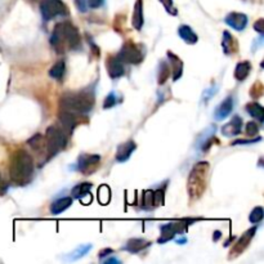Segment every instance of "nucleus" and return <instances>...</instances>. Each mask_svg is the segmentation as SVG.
<instances>
[{
	"label": "nucleus",
	"mask_w": 264,
	"mask_h": 264,
	"mask_svg": "<svg viewBox=\"0 0 264 264\" xmlns=\"http://www.w3.org/2000/svg\"><path fill=\"white\" fill-rule=\"evenodd\" d=\"M245 130H246V134L250 137L257 136L258 132H259V126H258L257 122L250 121L246 124V128H245Z\"/></svg>",
	"instance_id": "nucleus-33"
},
{
	"label": "nucleus",
	"mask_w": 264,
	"mask_h": 264,
	"mask_svg": "<svg viewBox=\"0 0 264 264\" xmlns=\"http://www.w3.org/2000/svg\"><path fill=\"white\" fill-rule=\"evenodd\" d=\"M161 4L164 5V8L167 9L168 13L173 14V16H175L177 14V11H175V8H174V4H173V0H160Z\"/></svg>",
	"instance_id": "nucleus-36"
},
{
	"label": "nucleus",
	"mask_w": 264,
	"mask_h": 264,
	"mask_svg": "<svg viewBox=\"0 0 264 264\" xmlns=\"http://www.w3.org/2000/svg\"><path fill=\"white\" fill-rule=\"evenodd\" d=\"M254 30L259 32V34H263L264 32V20L263 18L258 20V21L254 24Z\"/></svg>",
	"instance_id": "nucleus-39"
},
{
	"label": "nucleus",
	"mask_w": 264,
	"mask_h": 264,
	"mask_svg": "<svg viewBox=\"0 0 264 264\" xmlns=\"http://www.w3.org/2000/svg\"><path fill=\"white\" fill-rule=\"evenodd\" d=\"M87 1H88V8H92V9L101 8L104 4V0H87Z\"/></svg>",
	"instance_id": "nucleus-38"
},
{
	"label": "nucleus",
	"mask_w": 264,
	"mask_h": 264,
	"mask_svg": "<svg viewBox=\"0 0 264 264\" xmlns=\"http://www.w3.org/2000/svg\"><path fill=\"white\" fill-rule=\"evenodd\" d=\"M246 111L251 118L257 119L259 122L264 121V110H263V107H262V104H259L258 102L253 101V102H250V103H247Z\"/></svg>",
	"instance_id": "nucleus-23"
},
{
	"label": "nucleus",
	"mask_w": 264,
	"mask_h": 264,
	"mask_svg": "<svg viewBox=\"0 0 264 264\" xmlns=\"http://www.w3.org/2000/svg\"><path fill=\"white\" fill-rule=\"evenodd\" d=\"M101 165V156L99 155H94V153H83L79 156L76 163L77 171L85 174H92L97 170Z\"/></svg>",
	"instance_id": "nucleus-8"
},
{
	"label": "nucleus",
	"mask_w": 264,
	"mask_h": 264,
	"mask_svg": "<svg viewBox=\"0 0 264 264\" xmlns=\"http://www.w3.org/2000/svg\"><path fill=\"white\" fill-rule=\"evenodd\" d=\"M112 253H114L112 249H104V250H102L101 253L98 254V257L103 258V257H106V255H110V254H112Z\"/></svg>",
	"instance_id": "nucleus-40"
},
{
	"label": "nucleus",
	"mask_w": 264,
	"mask_h": 264,
	"mask_svg": "<svg viewBox=\"0 0 264 264\" xmlns=\"http://www.w3.org/2000/svg\"><path fill=\"white\" fill-rule=\"evenodd\" d=\"M241 132H242V120L240 116H233L232 120L222 128V134L226 137L239 136Z\"/></svg>",
	"instance_id": "nucleus-14"
},
{
	"label": "nucleus",
	"mask_w": 264,
	"mask_h": 264,
	"mask_svg": "<svg viewBox=\"0 0 264 264\" xmlns=\"http://www.w3.org/2000/svg\"><path fill=\"white\" fill-rule=\"evenodd\" d=\"M40 12L44 21H50L56 17L69 16V9L62 0H43L40 3Z\"/></svg>",
	"instance_id": "nucleus-6"
},
{
	"label": "nucleus",
	"mask_w": 264,
	"mask_h": 264,
	"mask_svg": "<svg viewBox=\"0 0 264 264\" xmlns=\"http://www.w3.org/2000/svg\"><path fill=\"white\" fill-rule=\"evenodd\" d=\"M144 22L143 18V1L142 0H137L136 5H134V13H133V27L136 30H141Z\"/></svg>",
	"instance_id": "nucleus-21"
},
{
	"label": "nucleus",
	"mask_w": 264,
	"mask_h": 264,
	"mask_svg": "<svg viewBox=\"0 0 264 264\" xmlns=\"http://www.w3.org/2000/svg\"><path fill=\"white\" fill-rule=\"evenodd\" d=\"M46 161L54 157L67 146V134L58 126L52 125L46 132Z\"/></svg>",
	"instance_id": "nucleus-5"
},
{
	"label": "nucleus",
	"mask_w": 264,
	"mask_h": 264,
	"mask_svg": "<svg viewBox=\"0 0 264 264\" xmlns=\"http://www.w3.org/2000/svg\"><path fill=\"white\" fill-rule=\"evenodd\" d=\"M263 208H262V206H257V208L250 213L249 220H250L251 223H261L262 220H263Z\"/></svg>",
	"instance_id": "nucleus-29"
},
{
	"label": "nucleus",
	"mask_w": 264,
	"mask_h": 264,
	"mask_svg": "<svg viewBox=\"0 0 264 264\" xmlns=\"http://www.w3.org/2000/svg\"><path fill=\"white\" fill-rule=\"evenodd\" d=\"M226 24L231 27H233L237 31H242L243 28L246 27L247 24V17L246 14L239 13V12H232L226 17Z\"/></svg>",
	"instance_id": "nucleus-13"
},
{
	"label": "nucleus",
	"mask_w": 264,
	"mask_h": 264,
	"mask_svg": "<svg viewBox=\"0 0 264 264\" xmlns=\"http://www.w3.org/2000/svg\"><path fill=\"white\" fill-rule=\"evenodd\" d=\"M81 115H76L70 111H65V110H59L58 118L61 121V125L63 128V132L66 133L67 136H71L73 132V129L79 125V118Z\"/></svg>",
	"instance_id": "nucleus-10"
},
{
	"label": "nucleus",
	"mask_w": 264,
	"mask_h": 264,
	"mask_svg": "<svg viewBox=\"0 0 264 264\" xmlns=\"http://www.w3.org/2000/svg\"><path fill=\"white\" fill-rule=\"evenodd\" d=\"M261 139H257V141H236V142H233L232 144H246V143H253V142H259Z\"/></svg>",
	"instance_id": "nucleus-41"
},
{
	"label": "nucleus",
	"mask_w": 264,
	"mask_h": 264,
	"mask_svg": "<svg viewBox=\"0 0 264 264\" xmlns=\"http://www.w3.org/2000/svg\"><path fill=\"white\" fill-rule=\"evenodd\" d=\"M50 44L58 54H63L67 50H76L81 47L79 30L71 22L57 24L50 35Z\"/></svg>",
	"instance_id": "nucleus-1"
},
{
	"label": "nucleus",
	"mask_w": 264,
	"mask_h": 264,
	"mask_svg": "<svg viewBox=\"0 0 264 264\" xmlns=\"http://www.w3.org/2000/svg\"><path fill=\"white\" fill-rule=\"evenodd\" d=\"M91 190H92V183L89 182H84V183L77 184L75 187L72 188V197L77 198V200H83L85 196L91 195Z\"/></svg>",
	"instance_id": "nucleus-25"
},
{
	"label": "nucleus",
	"mask_w": 264,
	"mask_h": 264,
	"mask_svg": "<svg viewBox=\"0 0 264 264\" xmlns=\"http://www.w3.org/2000/svg\"><path fill=\"white\" fill-rule=\"evenodd\" d=\"M75 5H76L77 11L81 13H85L88 11V1L87 0H75Z\"/></svg>",
	"instance_id": "nucleus-37"
},
{
	"label": "nucleus",
	"mask_w": 264,
	"mask_h": 264,
	"mask_svg": "<svg viewBox=\"0 0 264 264\" xmlns=\"http://www.w3.org/2000/svg\"><path fill=\"white\" fill-rule=\"evenodd\" d=\"M214 233H216V236H214V240H218V239H219V236H220V232H219V231H216V232H214Z\"/></svg>",
	"instance_id": "nucleus-42"
},
{
	"label": "nucleus",
	"mask_w": 264,
	"mask_h": 264,
	"mask_svg": "<svg viewBox=\"0 0 264 264\" xmlns=\"http://www.w3.org/2000/svg\"><path fill=\"white\" fill-rule=\"evenodd\" d=\"M232 110H233V98L227 97L226 99L216 107V112H214V116H216V120H224V119L228 118V116L231 115Z\"/></svg>",
	"instance_id": "nucleus-16"
},
{
	"label": "nucleus",
	"mask_w": 264,
	"mask_h": 264,
	"mask_svg": "<svg viewBox=\"0 0 264 264\" xmlns=\"http://www.w3.org/2000/svg\"><path fill=\"white\" fill-rule=\"evenodd\" d=\"M168 57H169V61L171 63L170 71L173 72V80L177 81L183 73V62H182V59L179 57L175 56L171 52H168Z\"/></svg>",
	"instance_id": "nucleus-18"
},
{
	"label": "nucleus",
	"mask_w": 264,
	"mask_h": 264,
	"mask_svg": "<svg viewBox=\"0 0 264 264\" xmlns=\"http://www.w3.org/2000/svg\"><path fill=\"white\" fill-rule=\"evenodd\" d=\"M96 99L94 93L91 89H85L80 92H69L61 97L59 101V110L70 111L76 115H85L92 111L94 107Z\"/></svg>",
	"instance_id": "nucleus-3"
},
{
	"label": "nucleus",
	"mask_w": 264,
	"mask_h": 264,
	"mask_svg": "<svg viewBox=\"0 0 264 264\" xmlns=\"http://www.w3.org/2000/svg\"><path fill=\"white\" fill-rule=\"evenodd\" d=\"M250 96L254 99H258V98H261L262 96H263V85H262L261 81H257V83L251 87Z\"/></svg>",
	"instance_id": "nucleus-31"
},
{
	"label": "nucleus",
	"mask_w": 264,
	"mask_h": 264,
	"mask_svg": "<svg viewBox=\"0 0 264 264\" xmlns=\"http://www.w3.org/2000/svg\"><path fill=\"white\" fill-rule=\"evenodd\" d=\"M149 245H151V242L143 240V239H132V240H129L128 242H126L124 249H125L126 251H129V253L137 254L139 253V251L144 250V249L148 247Z\"/></svg>",
	"instance_id": "nucleus-19"
},
{
	"label": "nucleus",
	"mask_w": 264,
	"mask_h": 264,
	"mask_svg": "<svg viewBox=\"0 0 264 264\" xmlns=\"http://www.w3.org/2000/svg\"><path fill=\"white\" fill-rule=\"evenodd\" d=\"M72 205V198L71 197H61L58 200L53 202L52 205H50V213L57 216V214H61L65 210L70 208V206Z\"/></svg>",
	"instance_id": "nucleus-20"
},
{
	"label": "nucleus",
	"mask_w": 264,
	"mask_h": 264,
	"mask_svg": "<svg viewBox=\"0 0 264 264\" xmlns=\"http://www.w3.org/2000/svg\"><path fill=\"white\" fill-rule=\"evenodd\" d=\"M28 146L36 152H46V139L40 134H36L27 141Z\"/></svg>",
	"instance_id": "nucleus-27"
},
{
	"label": "nucleus",
	"mask_w": 264,
	"mask_h": 264,
	"mask_svg": "<svg viewBox=\"0 0 264 264\" xmlns=\"http://www.w3.org/2000/svg\"><path fill=\"white\" fill-rule=\"evenodd\" d=\"M255 232H257V227H253V228L247 230L246 232L243 233L242 236L239 239L236 245L232 247V250H231V258L237 257V255H240L241 253L246 250L247 246L250 245L251 240H253V237L255 236Z\"/></svg>",
	"instance_id": "nucleus-11"
},
{
	"label": "nucleus",
	"mask_w": 264,
	"mask_h": 264,
	"mask_svg": "<svg viewBox=\"0 0 264 264\" xmlns=\"http://www.w3.org/2000/svg\"><path fill=\"white\" fill-rule=\"evenodd\" d=\"M136 148L137 144L133 141L122 143L118 147V151H116V160L119 163H125L126 160H129V157L132 156V153L136 151Z\"/></svg>",
	"instance_id": "nucleus-15"
},
{
	"label": "nucleus",
	"mask_w": 264,
	"mask_h": 264,
	"mask_svg": "<svg viewBox=\"0 0 264 264\" xmlns=\"http://www.w3.org/2000/svg\"><path fill=\"white\" fill-rule=\"evenodd\" d=\"M65 72H66V63H65L63 59H61L57 63H54V66L49 70V76L56 79V80H61Z\"/></svg>",
	"instance_id": "nucleus-26"
},
{
	"label": "nucleus",
	"mask_w": 264,
	"mask_h": 264,
	"mask_svg": "<svg viewBox=\"0 0 264 264\" xmlns=\"http://www.w3.org/2000/svg\"><path fill=\"white\" fill-rule=\"evenodd\" d=\"M209 171H210V165L205 161L197 163L192 168L187 183L188 196H190L191 201H196L204 195L206 184H208Z\"/></svg>",
	"instance_id": "nucleus-4"
},
{
	"label": "nucleus",
	"mask_w": 264,
	"mask_h": 264,
	"mask_svg": "<svg viewBox=\"0 0 264 264\" xmlns=\"http://www.w3.org/2000/svg\"><path fill=\"white\" fill-rule=\"evenodd\" d=\"M142 48L133 42H126L118 54V58L122 63H130V65H138L143 61Z\"/></svg>",
	"instance_id": "nucleus-7"
},
{
	"label": "nucleus",
	"mask_w": 264,
	"mask_h": 264,
	"mask_svg": "<svg viewBox=\"0 0 264 264\" xmlns=\"http://www.w3.org/2000/svg\"><path fill=\"white\" fill-rule=\"evenodd\" d=\"M9 175L14 184L26 186L34 177V160L24 149H17L11 157Z\"/></svg>",
	"instance_id": "nucleus-2"
},
{
	"label": "nucleus",
	"mask_w": 264,
	"mask_h": 264,
	"mask_svg": "<svg viewBox=\"0 0 264 264\" xmlns=\"http://www.w3.org/2000/svg\"><path fill=\"white\" fill-rule=\"evenodd\" d=\"M178 34H179V36H181L187 44H196L198 40L197 35H196L195 32H193V30H192L190 26H187V24H182V26H179V28H178Z\"/></svg>",
	"instance_id": "nucleus-22"
},
{
	"label": "nucleus",
	"mask_w": 264,
	"mask_h": 264,
	"mask_svg": "<svg viewBox=\"0 0 264 264\" xmlns=\"http://www.w3.org/2000/svg\"><path fill=\"white\" fill-rule=\"evenodd\" d=\"M106 69L111 79H119L125 73L124 63L115 56H108L106 59Z\"/></svg>",
	"instance_id": "nucleus-12"
},
{
	"label": "nucleus",
	"mask_w": 264,
	"mask_h": 264,
	"mask_svg": "<svg viewBox=\"0 0 264 264\" xmlns=\"http://www.w3.org/2000/svg\"><path fill=\"white\" fill-rule=\"evenodd\" d=\"M222 47L223 52H224V54H227V56L233 54V53H236L237 50H239V44H237L236 39L233 38L230 31L223 32Z\"/></svg>",
	"instance_id": "nucleus-17"
},
{
	"label": "nucleus",
	"mask_w": 264,
	"mask_h": 264,
	"mask_svg": "<svg viewBox=\"0 0 264 264\" xmlns=\"http://www.w3.org/2000/svg\"><path fill=\"white\" fill-rule=\"evenodd\" d=\"M116 102H118V99H116V97H115V93H110L107 97H106V99H104L103 108L114 107V106L116 104Z\"/></svg>",
	"instance_id": "nucleus-35"
},
{
	"label": "nucleus",
	"mask_w": 264,
	"mask_h": 264,
	"mask_svg": "<svg viewBox=\"0 0 264 264\" xmlns=\"http://www.w3.org/2000/svg\"><path fill=\"white\" fill-rule=\"evenodd\" d=\"M143 208H155L153 206V191H146L143 193Z\"/></svg>",
	"instance_id": "nucleus-32"
},
{
	"label": "nucleus",
	"mask_w": 264,
	"mask_h": 264,
	"mask_svg": "<svg viewBox=\"0 0 264 264\" xmlns=\"http://www.w3.org/2000/svg\"><path fill=\"white\" fill-rule=\"evenodd\" d=\"M110 188L107 187V186H102L101 188H99V191H98V200L101 201V204H103V205H106V204H108V201H110Z\"/></svg>",
	"instance_id": "nucleus-30"
},
{
	"label": "nucleus",
	"mask_w": 264,
	"mask_h": 264,
	"mask_svg": "<svg viewBox=\"0 0 264 264\" xmlns=\"http://www.w3.org/2000/svg\"><path fill=\"white\" fill-rule=\"evenodd\" d=\"M170 67L168 66L167 62H161L160 63V69H159V84L160 85H163V84H165V81L169 79V76H170Z\"/></svg>",
	"instance_id": "nucleus-28"
},
{
	"label": "nucleus",
	"mask_w": 264,
	"mask_h": 264,
	"mask_svg": "<svg viewBox=\"0 0 264 264\" xmlns=\"http://www.w3.org/2000/svg\"><path fill=\"white\" fill-rule=\"evenodd\" d=\"M251 71V63L249 61H243V62L237 63L236 69H235V77H236V80L242 81L245 80L247 76H249V73Z\"/></svg>",
	"instance_id": "nucleus-24"
},
{
	"label": "nucleus",
	"mask_w": 264,
	"mask_h": 264,
	"mask_svg": "<svg viewBox=\"0 0 264 264\" xmlns=\"http://www.w3.org/2000/svg\"><path fill=\"white\" fill-rule=\"evenodd\" d=\"M188 224L190 223H187V220H183V222H170L168 223V224H164L161 227V237L159 239V242H167V241L174 239L175 235H182L183 232H186Z\"/></svg>",
	"instance_id": "nucleus-9"
},
{
	"label": "nucleus",
	"mask_w": 264,
	"mask_h": 264,
	"mask_svg": "<svg viewBox=\"0 0 264 264\" xmlns=\"http://www.w3.org/2000/svg\"><path fill=\"white\" fill-rule=\"evenodd\" d=\"M164 204V191L163 190H157L153 191V206H159Z\"/></svg>",
	"instance_id": "nucleus-34"
}]
</instances>
